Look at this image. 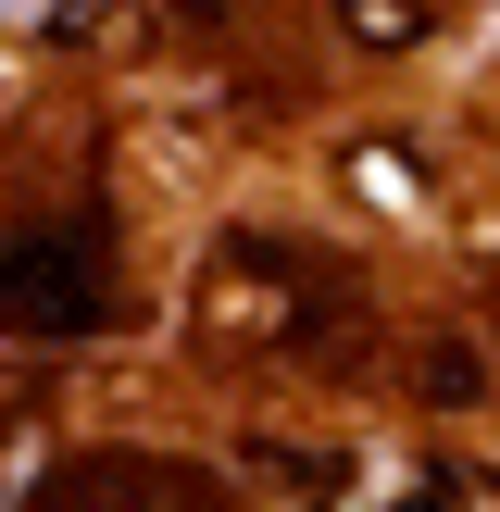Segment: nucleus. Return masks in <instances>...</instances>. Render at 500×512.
Here are the masks:
<instances>
[{"label": "nucleus", "instance_id": "obj_2", "mask_svg": "<svg viewBox=\"0 0 500 512\" xmlns=\"http://www.w3.org/2000/svg\"><path fill=\"white\" fill-rule=\"evenodd\" d=\"M338 38H363V50H413V38H425V0H338Z\"/></svg>", "mask_w": 500, "mask_h": 512}, {"label": "nucleus", "instance_id": "obj_1", "mask_svg": "<svg viewBox=\"0 0 500 512\" xmlns=\"http://www.w3.org/2000/svg\"><path fill=\"white\" fill-rule=\"evenodd\" d=\"M0 325H25V338H88V325H113V263H100L88 225H38V238L0 250Z\"/></svg>", "mask_w": 500, "mask_h": 512}, {"label": "nucleus", "instance_id": "obj_3", "mask_svg": "<svg viewBox=\"0 0 500 512\" xmlns=\"http://www.w3.org/2000/svg\"><path fill=\"white\" fill-rule=\"evenodd\" d=\"M425 400H438V413L488 400V363H475V350H425Z\"/></svg>", "mask_w": 500, "mask_h": 512}]
</instances>
